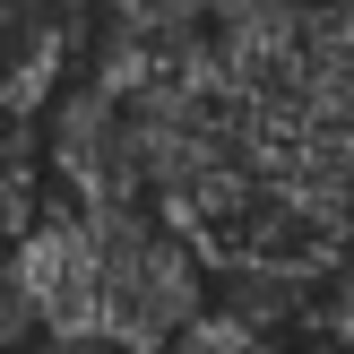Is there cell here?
<instances>
[{
	"label": "cell",
	"mask_w": 354,
	"mask_h": 354,
	"mask_svg": "<svg viewBox=\"0 0 354 354\" xmlns=\"http://www.w3.org/2000/svg\"><path fill=\"white\" fill-rule=\"evenodd\" d=\"M9 294L44 337L95 354H165L207 303V259L156 207H35L9 259Z\"/></svg>",
	"instance_id": "1"
},
{
	"label": "cell",
	"mask_w": 354,
	"mask_h": 354,
	"mask_svg": "<svg viewBox=\"0 0 354 354\" xmlns=\"http://www.w3.org/2000/svg\"><path fill=\"white\" fill-rule=\"evenodd\" d=\"M44 165L61 173L69 199L86 207H113V199H138V156H130V104H121L113 78L86 69L78 86L52 95V121H44Z\"/></svg>",
	"instance_id": "2"
},
{
	"label": "cell",
	"mask_w": 354,
	"mask_h": 354,
	"mask_svg": "<svg viewBox=\"0 0 354 354\" xmlns=\"http://www.w3.org/2000/svg\"><path fill=\"white\" fill-rule=\"evenodd\" d=\"M165 354H286V346H268L259 328H242L234 311H199V320H190Z\"/></svg>",
	"instance_id": "3"
},
{
	"label": "cell",
	"mask_w": 354,
	"mask_h": 354,
	"mask_svg": "<svg viewBox=\"0 0 354 354\" xmlns=\"http://www.w3.org/2000/svg\"><path fill=\"white\" fill-rule=\"evenodd\" d=\"M44 354H95V346H61V337H52V346H44Z\"/></svg>",
	"instance_id": "4"
}]
</instances>
